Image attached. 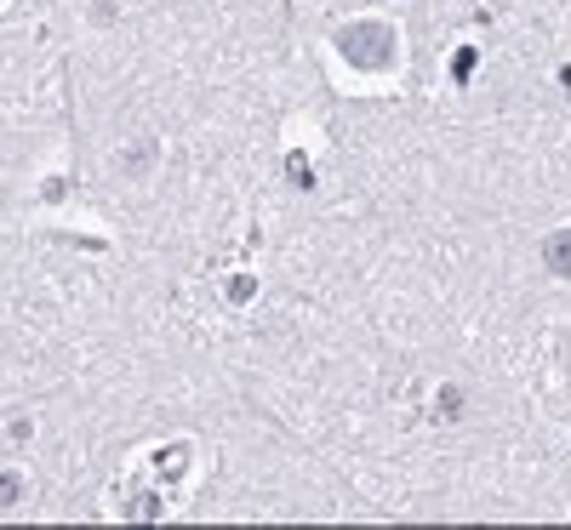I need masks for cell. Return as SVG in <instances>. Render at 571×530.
I'll return each mask as SVG.
<instances>
[{"instance_id":"2","label":"cell","mask_w":571,"mask_h":530,"mask_svg":"<svg viewBox=\"0 0 571 530\" xmlns=\"http://www.w3.org/2000/svg\"><path fill=\"white\" fill-rule=\"evenodd\" d=\"M543 268L571 280V229H555L549 240H543Z\"/></svg>"},{"instance_id":"1","label":"cell","mask_w":571,"mask_h":530,"mask_svg":"<svg viewBox=\"0 0 571 530\" xmlns=\"http://www.w3.org/2000/svg\"><path fill=\"white\" fill-rule=\"evenodd\" d=\"M337 46L355 69H389L394 63V29L389 23H355V29L337 35Z\"/></svg>"}]
</instances>
